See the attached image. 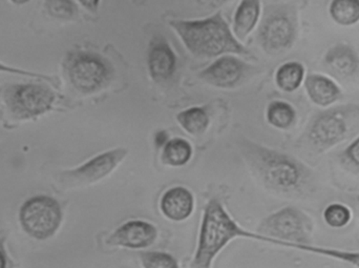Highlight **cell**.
<instances>
[{
	"label": "cell",
	"mask_w": 359,
	"mask_h": 268,
	"mask_svg": "<svg viewBox=\"0 0 359 268\" xmlns=\"http://www.w3.org/2000/svg\"><path fill=\"white\" fill-rule=\"evenodd\" d=\"M353 218V213L349 206L339 202L329 204L324 212L323 219L331 229H341L349 225Z\"/></svg>",
	"instance_id": "22"
},
{
	"label": "cell",
	"mask_w": 359,
	"mask_h": 268,
	"mask_svg": "<svg viewBox=\"0 0 359 268\" xmlns=\"http://www.w3.org/2000/svg\"><path fill=\"white\" fill-rule=\"evenodd\" d=\"M55 98V93L43 84H13L4 92V105L16 119L42 115L52 109Z\"/></svg>",
	"instance_id": "8"
},
{
	"label": "cell",
	"mask_w": 359,
	"mask_h": 268,
	"mask_svg": "<svg viewBox=\"0 0 359 268\" xmlns=\"http://www.w3.org/2000/svg\"><path fill=\"white\" fill-rule=\"evenodd\" d=\"M238 238L282 246L280 242L243 229L217 198L209 200L203 212L196 253L190 268H212L219 253Z\"/></svg>",
	"instance_id": "2"
},
{
	"label": "cell",
	"mask_w": 359,
	"mask_h": 268,
	"mask_svg": "<svg viewBox=\"0 0 359 268\" xmlns=\"http://www.w3.org/2000/svg\"><path fill=\"white\" fill-rule=\"evenodd\" d=\"M299 17L295 6H273L266 14L259 29V44L268 54L278 55L290 50L297 41Z\"/></svg>",
	"instance_id": "6"
},
{
	"label": "cell",
	"mask_w": 359,
	"mask_h": 268,
	"mask_svg": "<svg viewBox=\"0 0 359 268\" xmlns=\"http://www.w3.org/2000/svg\"><path fill=\"white\" fill-rule=\"evenodd\" d=\"M358 202H359V200H358Z\"/></svg>",
	"instance_id": "30"
},
{
	"label": "cell",
	"mask_w": 359,
	"mask_h": 268,
	"mask_svg": "<svg viewBox=\"0 0 359 268\" xmlns=\"http://www.w3.org/2000/svg\"><path fill=\"white\" fill-rule=\"evenodd\" d=\"M249 65L230 55L219 57L198 74V78L209 86L219 88H236L245 77Z\"/></svg>",
	"instance_id": "11"
},
{
	"label": "cell",
	"mask_w": 359,
	"mask_h": 268,
	"mask_svg": "<svg viewBox=\"0 0 359 268\" xmlns=\"http://www.w3.org/2000/svg\"><path fill=\"white\" fill-rule=\"evenodd\" d=\"M341 166L353 173H359V135L339 155Z\"/></svg>",
	"instance_id": "24"
},
{
	"label": "cell",
	"mask_w": 359,
	"mask_h": 268,
	"mask_svg": "<svg viewBox=\"0 0 359 268\" xmlns=\"http://www.w3.org/2000/svg\"><path fill=\"white\" fill-rule=\"evenodd\" d=\"M170 140V136L165 130H160L155 135V145H157V147H165L166 143Z\"/></svg>",
	"instance_id": "27"
},
{
	"label": "cell",
	"mask_w": 359,
	"mask_h": 268,
	"mask_svg": "<svg viewBox=\"0 0 359 268\" xmlns=\"http://www.w3.org/2000/svg\"><path fill=\"white\" fill-rule=\"evenodd\" d=\"M196 208L194 194L184 187L168 189L160 200V210L168 220L183 222L192 216Z\"/></svg>",
	"instance_id": "15"
},
{
	"label": "cell",
	"mask_w": 359,
	"mask_h": 268,
	"mask_svg": "<svg viewBox=\"0 0 359 268\" xmlns=\"http://www.w3.org/2000/svg\"><path fill=\"white\" fill-rule=\"evenodd\" d=\"M128 155V149L123 147L109 149L99 154L75 170L63 172L59 181L63 187H67L94 185L115 172Z\"/></svg>",
	"instance_id": "9"
},
{
	"label": "cell",
	"mask_w": 359,
	"mask_h": 268,
	"mask_svg": "<svg viewBox=\"0 0 359 268\" xmlns=\"http://www.w3.org/2000/svg\"><path fill=\"white\" fill-rule=\"evenodd\" d=\"M323 65L335 79L341 81L353 79L359 74L358 51L345 43L331 46L323 57Z\"/></svg>",
	"instance_id": "12"
},
{
	"label": "cell",
	"mask_w": 359,
	"mask_h": 268,
	"mask_svg": "<svg viewBox=\"0 0 359 268\" xmlns=\"http://www.w3.org/2000/svg\"><path fill=\"white\" fill-rule=\"evenodd\" d=\"M238 149L253 175L270 191L283 195H297L311 182V170L288 154L248 139L238 142Z\"/></svg>",
	"instance_id": "1"
},
{
	"label": "cell",
	"mask_w": 359,
	"mask_h": 268,
	"mask_svg": "<svg viewBox=\"0 0 359 268\" xmlns=\"http://www.w3.org/2000/svg\"><path fill=\"white\" fill-rule=\"evenodd\" d=\"M158 229L153 223L145 220H130L116 229L107 239L111 248L132 250H144L155 244Z\"/></svg>",
	"instance_id": "10"
},
{
	"label": "cell",
	"mask_w": 359,
	"mask_h": 268,
	"mask_svg": "<svg viewBox=\"0 0 359 268\" xmlns=\"http://www.w3.org/2000/svg\"><path fill=\"white\" fill-rule=\"evenodd\" d=\"M176 119L186 133L194 137L204 135L210 124L208 112L201 107H192L180 112Z\"/></svg>",
	"instance_id": "18"
},
{
	"label": "cell",
	"mask_w": 359,
	"mask_h": 268,
	"mask_svg": "<svg viewBox=\"0 0 359 268\" xmlns=\"http://www.w3.org/2000/svg\"><path fill=\"white\" fill-rule=\"evenodd\" d=\"M266 119L270 126L278 130H289L297 122V109L287 101L273 100L268 105Z\"/></svg>",
	"instance_id": "19"
},
{
	"label": "cell",
	"mask_w": 359,
	"mask_h": 268,
	"mask_svg": "<svg viewBox=\"0 0 359 268\" xmlns=\"http://www.w3.org/2000/svg\"><path fill=\"white\" fill-rule=\"evenodd\" d=\"M8 267V257L4 242L0 241V268Z\"/></svg>",
	"instance_id": "28"
},
{
	"label": "cell",
	"mask_w": 359,
	"mask_h": 268,
	"mask_svg": "<svg viewBox=\"0 0 359 268\" xmlns=\"http://www.w3.org/2000/svg\"><path fill=\"white\" fill-rule=\"evenodd\" d=\"M147 65L155 81H165L176 72V54L168 40L162 36H155L151 39L147 53Z\"/></svg>",
	"instance_id": "13"
},
{
	"label": "cell",
	"mask_w": 359,
	"mask_h": 268,
	"mask_svg": "<svg viewBox=\"0 0 359 268\" xmlns=\"http://www.w3.org/2000/svg\"><path fill=\"white\" fill-rule=\"evenodd\" d=\"M0 72H6V73L17 74V75L29 76V77L38 78V79H43L46 81H54L50 76L42 75V74L32 73V72L25 71V69H15L12 67H6V65L0 63Z\"/></svg>",
	"instance_id": "26"
},
{
	"label": "cell",
	"mask_w": 359,
	"mask_h": 268,
	"mask_svg": "<svg viewBox=\"0 0 359 268\" xmlns=\"http://www.w3.org/2000/svg\"><path fill=\"white\" fill-rule=\"evenodd\" d=\"M143 268H180L178 260L165 252H143L140 254Z\"/></svg>",
	"instance_id": "23"
},
{
	"label": "cell",
	"mask_w": 359,
	"mask_h": 268,
	"mask_svg": "<svg viewBox=\"0 0 359 268\" xmlns=\"http://www.w3.org/2000/svg\"><path fill=\"white\" fill-rule=\"evenodd\" d=\"M65 72L72 86L84 94L99 92L113 79L111 63L93 52L71 53L65 60Z\"/></svg>",
	"instance_id": "5"
},
{
	"label": "cell",
	"mask_w": 359,
	"mask_h": 268,
	"mask_svg": "<svg viewBox=\"0 0 359 268\" xmlns=\"http://www.w3.org/2000/svg\"><path fill=\"white\" fill-rule=\"evenodd\" d=\"M80 4L86 6V8H88V10L95 12V11H97V8H98L100 1H80Z\"/></svg>",
	"instance_id": "29"
},
{
	"label": "cell",
	"mask_w": 359,
	"mask_h": 268,
	"mask_svg": "<svg viewBox=\"0 0 359 268\" xmlns=\"http://www.w3.org/2000/svg\"><path fill=\"white\" fill-rule=\"evenodd\" d=\"M60 203L48 196H35L21 206L19 221L23 231L36 240H46L55 235L62 222Z\"/></svg>",
	"instance_id": "7"
},
{
	"label": "cell",
	"mask_w": 359,
	"mask_h": 268,
	"mask_svg": "<svg viewBox=\"0 0 359 268\" xmlns=\"http://www.w3.org/2000/svg\"><path fill=\"white\" fill-rule=\"evenodd\" d=\"M358 126V105L331 107L312 116L304 139L314 153L322 154L351 136Z\"/></svg>",
	"instance_id": "4"
},
{
	"label": "cell",
	"mask_w": 359,
	"mask_h": 268,
	"mask_svg": "<svg viewBox=\"0 0 359 268\" xmlns=\"http://www.w3.org/2000/svg\"><path fill=\"white\" fill-rule=\"evenodd\" d=\"M306 67L299 61H288L278 67L274 76L276 86L284 93H294L306 79Z\"/></svg>",
	"instance_id": "17"
},
{
	"label": "cell",
	"mask_w": 359,
	"mask_h": 268,
	"mask_svg": "<svg viewBox=\"0 0 359 268\" xmlns=\"http://www.w3.org/2000/svg\"><path fill=\"white\" fill-rule=\"evenodd\" d=\"M168 23L185 48L198 58L250 54L234 36L222 12L198 20L177 19Z\"/></svg>",
	"instance_id": "3"
},
{
	"label": "cell",
	"mask_w": 359,
	"mask_h": 268,
	"mask_svg": "<svg viewBox=\"0 0 359 268\" xmlns=\"http://www.w3.org/2000/svg\"><path fill=\"white\" fill-rule=\"evenodd\" d=\"M262 14V4L259 0H244L236 8L233 18V34L240 41L246 39L259 23Z\"/></svg>",
	"instance_id": "16"
},
{
	"label": "cell",
	"mask_w": 359,
	"mask_h": 268,
	"mask_svg": "<svg viewBox=\"0 0 359 268\" xmlns=\"http://www.w3.org/2000/svg\"><path fill=\"white\" fill-rule=\"evenodd\" d=\"M194 149L191 145L183 138L170 139L162 152L161 159L165 166L181 168L191 159Z\"/></svg>",
	"instance_id": "20"
},
{
	"label": "cell",
	"mask_w": 359,
	"mask_h": 268,
	"mask_svg": "<svg viewBox=\"0 0 359 268\" xmlns=\"http://www.w3.org/2000/svg\"><path fill=\"white\" fill-rule=\"evenodd\" d=\"M304 88L310 101L322 109L333 107L343 97V91L339 83L324 74H308Z\"/></svg>",
	"instance_id": "14"
},
{
	"label": "cell",
	"mask_w": 359,
	"mask_h": 268,
	"mask_svg": "<svg viewBox=\"0 0 359 268\" xmlns=\"http://www.w3.org/2000/svg\"><path fill=\"white\" fill-rule=\"evenodd\" d=\"M329 15L341 27H353L359 22V0H333Z\"/></svg>",
	"instance_id": "21"
},
{
	"label": "cell",
	"mask_w": 359,
	"mask_h": 268,
	"mask_svg": "<svg viewBox=\"0 0 359 268\" xmlns=\"http://www.w3.org/2000/svg\"><path fill=\"white\" fill-rule=\"evenodd\" d=\"M48 13L59 18H71L76 14V6L69 0H53L46 1Z\"/></svg>",
	"instance_id": "25"
}]
</instances>
